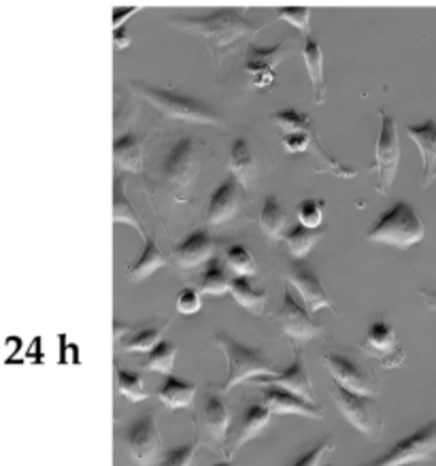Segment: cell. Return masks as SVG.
I'll return each mask as SVG.
<instances>
[{
	"label": "cell",
	"instance_id": "1",
	"mask_svg": "<svg viewBox=\"0 0 436 466\" xmlns=\"http://www.w3.org/2000/svg\"><path fill=\"white\" fill-rule=\"evenodd\" d=\"M168 24L202 36L218 66L222 65L224 56L238 46V41L248 39L264 28V24L245 17L243 9H215L207 15H177L170 17Z\"/></svg>",
	"mask_w": 436,
	"mask_h": 466
},
{
	"label": "cell",
	"instance_id": "2",
	"mask_svg": "<svg viewBox=\"0 0 436 466\" xmlns=\"http://www.w3.org/2000/svg\"><path fill=\"white\" fill-rule=\"evenodd\" d=\"M273 122L283 130L281 145L286 147V151H289V154H305L309 147H313L315 156H318V160L321 162L319 173L330 171L337 175V177L343 179L356 177V168L340 165V162L334 160L324 149V145H321L318 138V130L313 128L311 117H309L307 113H300L296 109H283L273 113Z\"/></svg>",
	"mask_w": 436,
	"mask_h": 466
},
{
	"label": "cell",
	"instance_id": "3",
	"mask_svg": "<svg viewBox=\"0 0 436 466\" xmlns=\"http://www.w3.org/2000/svg\"><path fill=\"white\" fill-rule=\"evenodd\" d=\"M132 90L168 117L183 119V122L192 124L226 126L224 116H219L213 106H208L198 98L186 96V94H179L175 90H167V87L143 84V81H132Z\"/></svg>",
	"mask_w": 436,
	"mask_h": 466
},
{
	"label": "cell",
	"instance_id": "4",
	"mask_svg": "<svg viewBox=\"0 0 436 466\" xmlns=\"http://www.w3.org/2000/svg\"><path fill=\"white\" fill-rule=\"evenodd\" d=\"M423 237H426L423 222L417 216L413 205L404 203V200H398V203L391 205L369 230V235H366L370 243L391 245V248L398 249L413 248Z\"/></svg>",
	"mask_w": 436,
	"mask_h": 466
},
{
	"label": "cell",
	"instance_id": "5",
	"mask_svg": "<svg viewBox=\"0 0 436 466\" xmlns=\"http://www.w3.org/2000/svg\"><path fill=\"white\" fill-rule=\"evenodd\" d=\"M215 343L228 358V377H226V383L219 390V394H228L232 388H237L243 381H254L258 377L281 373L260 350L245 348L243 343H238L237 339L226 335V332H218Z\"/></svg>",
	"mask_w": 436,
	"mask_h": 466
},
{
	"label": "cell",
	"instance_id": "6",
	"mask_svg": "<svg viewBox=\"0 0 436 466\" xmlns=\"http://www.w3.org/2000/svg\"><path fill=\"white\" fill-rule=\"evenodd\" d=\"M200 167V145L192 137H181L168 151L167 160H164V181H167L168 192L173 194L177 203H186L189 200V190L198 175Z\"/></svg>",
	"mask_w": 436,
	"mask_h": 466
},
{
	"label": "cell",
	"instance_id": "7",
	"mask_svg": "<svg viewBox=\"0 0 436 466\" xmlns=\"http://www.w3.org/2000/svg\"><path fill=\"white\" fill-rule=\"evenodd\" d=\"M436 456V420L411 432L409 437L396 441L388 451L370 462L360 466H404L413 462H426Z\"/></svg>",
	"mask_w": 436,
	"mask_h": 466
},
{
	"label": "cell",
	"instance_id": "8",
	"mask_svg": "<svg viewBox=\"0 0 436 466\" xmlns=\"http://www.w3.org/2000/svg\"><path fill=\"white\" fill-rule=\"evenodd\" d=\"M332 399L337 402L339 411L345 415L353 428L366 434L370 439H379L383 432V415L379 409L375 396H364L350 392V390L340 388L334 383L332 386Z\"/></svg>",
	"mask_w": 436,
	"mask_h": 466
},
{
	"label": "cell",
	"instance_id": "9",
	"mask_svg": "<svg viewBox=\"0 0 436 466\" xmlns=\"http://www.w3.org/2000/svg\"><path fill=\"white\" fill-rule=\"evenodd\" d=\"M381 117V130H379L375 145V165L370 168L377 171V192L390 194V187L396 179L398 162H401V141H398V124L396 119L379 109Z\"/></svg>",
	"mask_w": 436,
	"mask_h": 466
},
{
	"label": "cell",
	"instance_id": "10",
	"mask_svg": "<svg viewBox=\"0 0 436 466\" xmlns=\"http://www.w3.org/2000/svg\"><path fill=\"white\" fill-rule=\"evenodd\" d=\"M124 445L137 466H151L160 456V431L154 411L143 413L141 418L132 420L124 431Z\"/></svg>",
	"mask_w": 436,
	"mask_h": 466
},
{
	"label": "cell",
	"instance_id": "11",
	"mask_svg": "<svg viewBox=\"0 0 436 466\" xmlns=\"http://www.w3.org/2000/svg\"><path fill=\"white\" fill-rule=\"evenodd\" d=\"M275 322L279 324V329L286 332L289 339H292L294 345L309 343L311 339L319 337L321 332H324L321 324L313 319V313L307 311V309L294 299L292 289L289 288H286V292H283V302L279 311H277Z\"/></svg>",
	"mask_w": 436,
	"mask_h": 466
},
{
	"label": "cell",
	"instance_id": "12",
	"mask_svg": "<svg viewBox=\"0 0 436 466\" xmlns=\"http://www.w3.org/2000/svg\"><path fill=\"white\" fill-rule=\"evenodd\" d=\"M283 270H286L288 281L292 283V286L300 292L302 299H305L309 311L318 313L319 309H330V311H334V305L330 296L326 292L324 283L319 281L318 273H315L305 260L288 258V260H283Z\"/></svg>",
	"mask_w": 436,
	"mask_h": 466
},
{
	"label": "cell",
	"instance_id": "13",
	"mask_svg": "<svg viewBox=\"0 0 436 466\" xmlns=\"http://www.w3.org/2000/svg\"><path fill=\"white\" fill-rule=\"evenodd\" d=\"M321 362L330 370L332 380L337 386L350 390V392L364 394V396H377L379 386L366 370L351 360L350 356L339 354V351H328L321 356Z\"/></svg>",
	"mask_w": 436,
	"mask_h": 466
},
{
	"label": "cell",
	"instance_id": "14",
	"mask_svg": "<svg viewBox=\"0 0 436 466\" xmlns=\"http://www.w3.org/2000/svg\"><path fill=\"white\" fill-rule=\"evenodd\" d=\"M270 418H273V411H270L264 402H254V405H249L248 409H245L241 420L237 421L235 428L228 432L226 443L222 445L226 458L230 460L245 443H248V441L258 437V434H260L264 428L269 426Z\"/></svg>",
	"mask_w": 436,
	"mask_h": 466
},
{
	"label": "cell",
	"instance_id": "15",
	"mask_svg": "<svg viewBox=\"0 0 436 466\" xmlns=\"http://www.w3.org/2000/svg\"><path fill=\"white\" fill-rule=\"evenodd\" d=\"M251 383H258V386H279L283 390H289V392L299 394L300 399L309 402H315V392L311 377H309L305 358H302V350L299 345H294V360L286 370H281L279 375H267L258 377Z\"/></svg>",
	"mask_w": 436,
	"mask_h": 466
},
{
	"label": "cell",
	"instance_id": "16",
	"mask_svg": "<svg viewBox=\"0 0 436 466\" xmlns=\"http://www.w3.org/2000/svg\"><path fill=\"white\" fill-rule=\"evenodd\" d=\"M362 351L379 358L385 369H396L404 362V351L396 345V332L385 319H379L370 326L362 343Z\"/></svg>",
	"mask_w": 436,
	"mask_h": 466
},
{
	"label": "cell",
	"instance_id": "17",
	"mask_svg": "<svg viewBox=\"0 0 436 466\" xmlns=\"http://www.w3.org/2000/svg\"><path fill=\"white\" fill-rule=\"evenodd\" d=\"M283 49H286V41L277 43L275 47H267V49L258 47L251 43L248 62H245V68H248L251 84L256 87H262V90H267V87L275 84L277 79L275 68L283 58Z\"/></svg>",
	"mask_w": 436,
	"mask_h": 466
},
{
	"label": "cell",
	"instance_id": "18",
	"mask_svg": "<svg viewBox=\"0 0 436 466\" xmlns=\"http://www.w3.org/2000/svg\"><path fill=\"white\" fill-rule=\"evenodd\" d=\"M262 402L273 411V415H305V418L313 420L324 418V411L318 407V402H309L279 386H262Z\"/></svg>",
	"mask_w": 436,
	"mask_h": 466
},
{
	"label": "cell",
	"instance_id": "19",
	"mask_svg": "<svg viewBox=\"0 0 436 466\" xmlns=\"http://www.w3.org/2000/svg\"><path fill=\"white\" fill-rule=\"evenodd\" d=\"M407 132L421 154L423 171L420 186L430 187L436 179V119L428 117L426 122L421 124H409Z\"/></svg>",
	"mask_w": 436,
	"mask_h": 466
},
{
	"label": "cell",
	"instance_id": "20",
	"mask_svg": "<svg viewBox=\"0 0 436 466\" xmlns=\"http://www.w3.org/2000/svg\"><path fill=\"white\" fill-rule=\"evenodd\" d=\"M238 205H241L238 179L237 177L224 179L222 184L215 187V192L211 194V200H208L207 222L211 226L226 224L230 218H235V213L238 211Z\"/></svg>",
	"mask_w": 436,
	"mask_h": 466
},
{
	"label": "cell",
	"instance_id": "21",
	"mask_svg": "<svg viewBox=\"0 0 436 466\" xmlns=\"http://www.w3.org/2000/svg\"><path fill=\"white\" fill-rule=\"evenodd\" d=\"M200 418L208 437H211L215 443L224 445L230 432V415L228 409L224 405V400L219 399V394L208 392L205 396V402H202L200 409Z\"/></svg>",
	"mask_w": 436,
	"mask_h": 466
},
{
	"label": "cell",
	"instance_id": "22",
	"mask_svg": "<svg viewBox=\"0 0 436 466\" xmlns=\"http://www.w3.org/2000/svg\"><path fill=\"white\" fill-rule=\"evenodd\" d=\"M213 254V238L207 230H194L175 245V260L186 268H194Z\"/></svg>",
	"mask_w": 436,
	"mask_h": 466
},
{
	"label": "cell",
	"instance_id": "23",
	"mask_svg": "<svg viewBox=\"0 0 436 466\" xmlns=\"http://www.w3.org/2000/svg\"><path fill=\"white\" fill-rule=\"evenodd\" d=\"M143 145H145V137L132 135V132H126V135L117 137L116 143H113V160H116V167L122 168L126 173L141 175L143 173Z\"/></svg>",
	"mask_w": 436,
	"mask_h": 466
},
{
	"label": "cell",
	"instance_id": "24",
	"mask_svg": "<svg viewBox=\"0 0 436 466\" xmlns=\"http://www.w3.org/2000/svg\"><path fill=\"white\" fill-rule=\"evenodd\" d=\"M167 264H168V260L162 256V251H160V248H157L156 238L147 235V237H145L143 254L138 256L135 262L126 267V273H128L130 281H143V279H147L149 275H154L157 268L167 267Z\"/></svg>",
	"mask_w": 436,
	"mask_h": 466
},
{
	"label": "cell",
	"instance_id": "25",
	"mask_svg": "<svg viewBox=\"0 0 436 466\" xmlns=\"http://www.w3.org/2000/svg\"><path fill=\"white\" fill-rule=\"evenodd\" d=\"M302 58H305L307 73L313 84V100L321 105L326 100V87H324V54H321V46L318 39L309 36L307 46L302 49Z\"/></svg>",
	"mask_w": 436,
	"mask_h": 466
},
{
	"label": "cell",
	"instance_id": "26",
	"mask_svg": "<svg viewBox=\"0 0 436 466\" xmlns=\"http://www.w3.org/2000/svg\"><path fill=\"white\" fill-rule=\"evenodd\" d=\"M230 168L232 173H235V177L238 179V184L245 187L251 186V181L256 179L258 162H256L254 151H251L249 143L245 141V138H237V141L232 143Z\"/></svg>",
	"mask_w": 436,
	"mask_h": 466
},
{
	"label": "cell",
	"instance_id": "27",
	"mask_svg": "<svg viewBox=\"0 0 436 466\" xmlns=\"http://www.w3.org/2000/svg\"><path fill=\"white\" fill-rule=\"evenodd\" d=\"M113 224H128L132 228H137L141 232L143 238L147 237L145 235V228L141 224V216H138L135 207L126 197V177L124 175H117L116 184H113Z\"/></svg>",
	"mask_w": 436,
	"mask_h": 466
},
{
	"label": "cell",
	"instance_id": "28",
	"mask_svg": "<svg viewBox=\"0 0 436 466\" xmlns=\"http://www.w3.org/2000/svg\"><path fill=\"white\" fill-rule=\"evenodd\" d=\"M196 394V386L192 381H183L179 377L168 375L167 381L157 390V399L168 409H186L192 405Z\"/></svg>",
	"mask_w": 436,
	"mask_h": 466
},
{
	"label": "cell",
	"instance_id": "29",
	"mask_svg": "<svg viewBox=\"0 0 436 466\" xmlns=\"http://www.w3.org/2000/svg\"><path fill=\"white\" fill-rule=\"evenodd\" d=\"M230 294L238 305L248 309L249 313H256V316H260L264 311V305H267V292L256 288L248 277H232Z\"/></svg>",
	"mask_w": 436,
	"mask_h": 466
},
{
	"label": "cell",
	"instance_id": "30",
	"mask_svg": "<svg viewBox=\"0 0 436 466\" xmlns=\"http://www.w3.org/2000/svg\"><path fill=\"white\" fill-rule=\"evenodd\" d=\"M286 211L281 209L279 200L275 197H269L264 200V207H262V213H260V226L262 230L267 232L270 238H286Z\"/></svg>",
	"mask_w": 436,
	"mask_h": 466
},
{
	"label": "cell",
	"instance_id": "31",
	"mask_svg": "<svg viewBox=\"0 0 436 466\" xmlns=\"http://www.w3.org/2000/svg\"><path fill=\"white\" fill-rule=\"evenodd\" d=\"M319 238H321V230H311V228H305V226L299 224V226H294V228L288 230L286 243H288L292 258H296V260H305V256L311 251V248L319 241Z\"/></svg>",
	"mask_w": 436,
	"mask_h": 466
},
{
	"label": "cell",
	"instance_id": "32",
	"mask_svg": "<svg viewBox=\"0 0 436 466\" xmlns=\"http://www.w3.org/2000/svg\"><path fill=\"white\" fill-rule=\"evenodd\" d=\"M177 351H179V348H177L175 343L160 341L154 350L149 351V356H147V360H145L143 369L145 370H154V373H160V375L168 377L170 373H173Z\"/></svg>",
	"mask_w": 436,
	"mask_h": 466
},
{
	"label": "cell",
	"instance_id": "33",
	"mask_svg": "<svg viewBox=\"0 0 436 466\" xmlns=\"http://www.w3.org/2000/svg\"><path fill=\"white\" fill-rule=\"evenodd\" d=\"M232 277L219 260H211L207 264L205 273L200 277V289L207 294H224L230 292Z\"/></svg>",
	"mask_w": 436,
	"mask_h": 466
},
{
	"label": "cell",
	"instance_id": "34",
	"mask_svg": "<svg viewBox=\"0 0 436 466\" xmlns=\"http://www.w3.org/2000/svg\"><path fill=\"white\" fill-rule=\"evenodd\" d=\"M164 330H167V324H160V326H147V329H138L132 332V335L126 339L122 350L124 351H149L156 348L157 343L164 341L162 335Z\"/></svg>",
	"mask_w": 436,
	"mask_h": 466
},
{
	"label": "cell",
	"instance_id": "35",
	"mask_svg": "<svg viewBox=\"0 0 436 466\" xmlns=\"http://www.w3.org/2000/svg\"><path fill=\"white\" fill-rule=\"evenodd\" d=\"M116 380H117V390L119 394L126 396L130 402H143L149 399L147 390L143 386V377L135 373V370H126V369H117L116 370Z\"/></svg>",
	"mask_w": 436,
	"mask_h": 466
},
{
	"label": "cell",
	"instance_id": "36",
	"mask_svg": "<svg viewBox=\"0 0 436 466\" xmlns=\"http://www.w3.org/2000/svg\"><path fill=\"white\" fill-rule=\"evenodd\" d=\"M226 262L232 268V273H237V277H251L258 273V264L248 249L243 245H230L226 249Z\"/></svg>",
	"mask_w": 436,
	"mask_h": 466
},
{
	"label": "cell",
	"instance_id": "37",
	"mask_svg": "<svg viewBox=\"0 0 436 466\" xmlns=\"http://www.w3.org/2000/svg\"><path fill=\"white\" fill-rule=\"evenodd\" d=\"M324 211L326 203L319 198H307L299 205V219L305 228L319 230L321 222H324Z\"/></svg>",
	"mask_w": 436,
	"mask_h": 466
},
{
	"label": "cell",
	"instance_id": "38",
	"mask_svg": "<svg viewBox=\"0 0 436 466\" xmlns=\"http://www.w3.org/2000/svg\"><path fill=\"white\" fill-rule=\"evenodd\" d=\"M198 439L189 441L186 445L173 447L162 456L160 466H192V460L196 456V450H198Z\"/></svg>",
	"mask_w": 436,
	"mask_h": 466
},
{
	"label": "cell",
	"instance_id": "39",
	"mask_svg": "<svg viewBox=\"0 0 436 466\" xmlns=\"http://www.w3.org/2000/svg\"><path fill=\"white\" fill-rule=\"evenodd\" d=\"M334 451V437H326L324 441H319L313 450H309L294 460L289 466H321L328 453Z\"/></svg>",
	"mask_w": 436,
	"mask_h": 466
},
{
	"label": "cell",
	"instance_id": "40",
	"mask_svg": "<svg viewBox=\"0 0 436 466\" xmlns=\"http://www.w3.org/2000/svg\"><path fill=\"white\" fill-rule=\"evenodd\" d=\"M309 17H311V9L307 7H279L275 9V20L289 22L296 26L300 33H307L309 30Z\"/></svg>",
	"mask_w": 436,
	"mask_h": 466
},
{
	"label": "cell",
	"instance_id": "41",
	"mask_svg": "<svg viewBox=\"0 0 436 466\" xmlns=\"http://www.w3.org/2000/svg\"><path fill=\"white\" fill-rule=\"evenodd\" d=\"M175 307H177V311L183 313V316H194V313H198L202 307L200 294L196 292L194 288H183L181 292L177 294Z\"/></svg>",
	"mask_w": 436,
	"mask_h": 466
},
{
	"label": "cell",
	"instance_id": "42",
	"mask_svg": "<svg viewBox=\"0 0 436 466\" xmlns=\"http://www.w3.org/2000/svg\"><path fill=\"white\" fill-rule=\"evenodd\" d=\"M113 43H116L117 49H126L130 47V36H128V30H126L124 26L113 30Z\"/></svg>",
	"mask_w": 436,
	"mask_h": 466
},
{
	"label": "cell",
	"instance_id": "43",
	"mask_svg": "<svg viewBox=\"0 0 436 466\" xmlns=\"http://www.w3.org/2000/svg\"><path fill=\"white\" fill-rule=\"evenodd\" d=\"M132 14H137V7H128V9H122V11H116V17H113V30H117V28H122V24L126 22V17L128 15H132Z\"/></svg>",
	"mask_w": 436,
	"mask_h": 466
},
{
	"label": "cell",
	"instance_id": "44",
	"mask_svg": "<svg viewBox=\"0 0 436 466\" xmlns=\"http://www.w3.org/2000/svg\"><path fill=\"white\" fill-rule=\"evenodd\" d=\"M420 296L428 302V307L436 311V292H426V289H420Z\"/></svg>",
	"mask_w": 436,
	"mask_h": 466
},
{
	"label": "cell",
	"instance_id": "45",
	"mask_svg": "<svg viewBox=\"0 0 436 466\" xmlns=\"http://www.w3.org/2000/svg\"><path fill=\"white\" fill-rule=\"evenodd\" d=\"M215 466H232V464L230 462H218Z\"/></svg>",
	"mask_w": 436,
	"mask_h": 466
}]
</instances>
